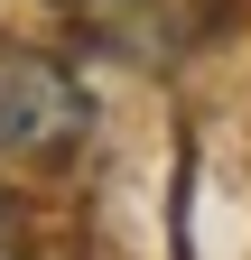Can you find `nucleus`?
<instances>
[{
  "label": "nucleus",
  "instance_id": "1",
  "mask_svg": "<svg viewBox=\"0 0 251 260\" xmlns=\"http://www.w3.org/2000/svg\"><path fill=\"white\" fill-rule=\"evenodd\" d=\"M93 130V93L38 47H0V158L19 168H66Z\"/></svg>",
  "mask_w": 251,
  "mask_h": 260
}]
</instances>
